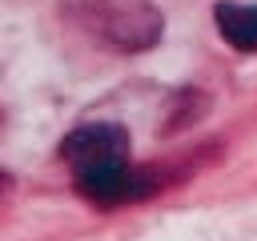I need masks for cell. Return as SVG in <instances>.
I'll return each mask as SVG.
<instances>
[{"label": "cell", "mask_w": 257, "mask_h": 241, "mask_svg": "<svg viewBox=\"0 0 257 241\" xmlns=\"http://www.w3.org/2000/svg\"><path fill=\"white\" fill-rule=\"evenodd\" d=\"M60 157L76 177L80 197L92 205H128L153 197L165 177L153 169H133L128 165V133L112 120L80 125L60 141Z\"/></svg>", "instance_id": "obj_1"}, {"label": "cell", "mask_w": 257, "mask_h": 241, "mask_svg": "<svg viewBox=\"0 0 257 241\" xmlns=\"http://www.w3.org/2000/svg\"><path fill=\"white\" fill-rule=\"evenodd\" d=\"M64 24L112 52H145L161 40L165 16L153 0H60Z\"/></svg>", "instance_id": "obj_2"}, {"label": "cell", "mask_w": 257, "mask_h": 241, "mask_svg": "<svg viewBox=\"0 0 257 241\" xmlns=\"http://www.w3.org/2000/svg\"><path fill=\"white\" fill-rule=\"evenodd\" d=\"M201 112H205V96H201L197 88H181V92H173V100H169V108H165L161 133H165V137H169V133H181V129H189Z\"/></svg>", "instance_id": "obj_4"}, {"label": "cell", "mask_w": 257, "mask_h": 241, "mask_svg": "<svg viewBox=\"0 0 257 241\" xmlns=\"http://www.w3.org/2000/svg\"><path fill=\"white\" fill-rule=\"evenodd\" d=\"M217 32L229 48L237 52H257V4H237V0H221L213 8Z\"/></svg>", "instance_id": "obj_3"}]
</instances>
